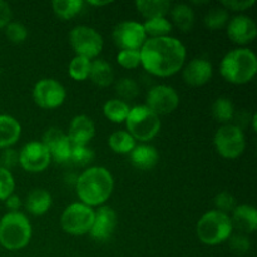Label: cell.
<instances>
[{"label": "cell", "instance_id": "6da1fadb", "mask_svg": "<svg viewBox=\"0 0 257 257\" xmlns=\"http://www.w3.org/2000/svg\"><path fill=\"white\" fill-rule=\"evenodd\" d=\"M141 65L150 74L160 78L171 77L185 65L186 47L173 37L148 38L140 49Z\"/></svg>", "mask_w": 257, "mask_h": 257}, {"label": "cell", "instance_id": "7a4b0ae2", "mask_svg": "<svg viewBox=\"0 0 257 257\" xmlns=\"http://www.w3.org/2000/svg\"><path fill=\"white\" fill-rule=\"evenodd\" d=\"M77 195L82 203L94 207L103 206L110 197L114 188V180L109 170L94 166L83 171L75 182Z\"/></svg>", "mask_w": 257, "mask_h": 257}, {"label": "cell", "instance_id": "3957f363", "mask_svg": "<svg viewBox=\"0 0 257 257\" xmlns=\"http://www.w3.org/2000/svg\"><path fill=\"white\" fill-rule=\"evenodd\" d=\"M220 73L223 79L231 84H247L257 73L256 54L247 48L231 50L221 60Z\"/></svg>", "mask_w": 257, "mask_h": 257}, {"label": "cell", "instance_id": "277c9868", "mask_svg": "<svg viewBox=\"0 0 257 257\" xmlns=\"http://www.w3.org/2000/svg\"><path fill=\"white\" fill-rule=\"evenodd\" d=\"M32 238V225L22 212H8L0 218V245L9 251L27 247Z\"/></svg>", "mask_w": 257, "mask_h": 257}, {"label": "cell", "instance_id": "5b68a950", "mask_svg": "<svg viewBox=\"0 0 257 257\" xmlns=\"http://www.w3.org/2000/svg\"><path fill=\"white\" fill-rule=\"evenodd\" d=\"M232 222L227 213L212 210L202 215L196 226L198 240L208 246L223 243L232 236Z\"/></svg>", "mask_w": 257, "mask_h": 257}, {"label": "cell", "instance_id": "8992f818", "mask_svg": "<svg viewBox=\"0 0 257 257\" xmlns=\"http://www.w3.org/2000/svg\"><path fill=\"white\" fill-rule=\"evenodd\" d=\"M128 133L135 140L147 142L153 140L161 130V120L147 105H136L131 108L125 119Z\"/></svg>", "mask_w": 257, "mask_h": 257}, {"label": "cell", "instance_id": "52a82bcc", "mask_svg": "<svg viewBox=\"0 0 257 257\" xmlns=\"http://www.w3.org/2000/svg\"><path fill=\"white\" fill-rule=\"evenodd\" d=\"M94 210L82 202L68 206L60 216L63 231L72 236H83L89 233L94 222Z\"/></svg>", "mask_w": 257, "mask_h": 257}, {"label": "cell", "instance_id": "ba28073f", "mask_svg": "<svg viewBox=\"0 0 257 257\" xmlns=\"http://www.w3.org/2000/svg\"><path fill=\"white\" fill-rule=\"evenodd\" d=\"M69 43L75 54L87 59H94L103 50V38L94 28L77 25L69 33Z\"/></svg>", "mask_w": 257, "mask_h": 257}, {"label": "cell", "instance_id": "9c48e42d", "mask_svg": "<svg viewBox=\"0 0 257 257\" xmlns=\"http://www.w3.org/2000/svg\"><path fill=\"white\" fill-rule=\"evenodd\" d=\"M216 151L223 158L235 160L243 153L246 138L242 128L236 124H225L220 127L213 138Z\"/></svg>", "mask_w": 257, "mask_h": 257}, {"label": "cell", "instance_id": "30bf717a", "mask_svg": "<svg viewBox=\"0 0 257 257\" xmlns=\"http://www.w3.org/2000/svg\"><path fill=\"white\" fill-rule=\"evenodd\" d=\"M67 92L62 83L53 78H44L35 83L33 88V99L43 109H55L64 103Z\"/></svg>", "mask_w": 257, "mask_h": 257}, {"label": "cell", "instance_id": "8fae6325", "mask_svg": "<svg viewBox=\"0 0 257 257\" xmlns=\"http://www.w3.org/2000/svg\"><path fill=\"white\" fill-rule=\"evenodd\" d=\"M18 162L23 170L32 173L43 172L52 162L48 148L40 141H32L22 147L18 153Z\"/></svg>", "mask_w": 257, "mask_h": 257}, {"label": "cell", "instance_id": "7c38bea8", "mask_svg": "<svg viewBox=\"0 0 257 257\" xmlns=\"http://www.w3.org/2000/svg\"><path fill=\"white\" fill-rule=\"evenodd\" d=\"M112 37L114 44L120 50H140L147 39L143 25L133 20L115 25Z\"/></svg>", "mask_w": 257, "mask_h": 257}, {"label": "cell", "instance_id": "4fadbf2b", "mask_svg": "<svg viewBox=\"0 0 257 257\" xmlns=\"http://www.w3.org/2000/svg\"><path fill=\"white\" fill-rule=\"evenodd\" d=\"M178 104H180V97L177 92L170 85L160 84L148 90L145 105H147L153 113L160 117L175 112Z\"/></svg>", "mask_w": 257, "mask_h": 257}, {"label": "cell", "instance_id": "5bb4252c", "mask_svg": "<svg viewBox=\"0 0 257 257\" xmlns=\"http://www.w3.org/2000/svg\"><path fill=\"white\" fill-rule=\"evenodd\" d=\"M40 142L48 148L52 161L59 165L70 163V155L74 145L60 128L52 127L45 131Z\"/></svg>", "mask_w": 257, "mask_h": 257}, {"label": "cell", "instance_id": "9a60e30c", "mask_svg": "<svg viewBox=\"0 0 257 257\" xmlns=\"http://www.w3.org/2000/svg\"><path fill=\"white\" fill-rule=\"evenodd\" d=\"M94 213V222L89 231L90 237L97 242H107L117 227V213L109 206H100Z\"/></svg>", "mask_w": 257, "mask_h": 257}, {"label": "cell", "instance_id": "2e32d148", "mask_svg": "<svg viewBox=\"0 0 257 257\" xmlns=\"http://www.w3.org/2000/svg\"><path fill=\"white\" fill-rule=\"evenodd\" d=\"M227 35L233 43L246 45L252 43L257 37V25L252 18L247 15H237L227 24Z\"/></svg>", "mask_w": 257, "mask_h": 257}, {"label": "cell", "instance_id": "e0dca14e", "mask_svg": "<svg viewBox=\"0 0 257 257\" xmlns=\"http://www.w3.org/2000/svg\"><path fill=\"white\" fill-rule=\"evenodd\" d=\"M182 78L191 87H202L207 84L213 75L212 64L203 58H195L182 68Z\"/></svg>", "mask_w": 257, "mask_h": 257}, {"label": "cell", "instance_id": "ac0fdd59", "mask_svg": "<svg viewBox=\"0 0 257 257\" xmlns=\"http://www.w3.org/2000/svg\"><path fill=\"white\" fill-rule=\"evenodd\" d=\"M67 136L74 146H88L95 136L94 122L85 114L77 115L70 122Z\"/></svg>", "mask_w": 257, "mask_h": 257}, {"label": "cell", "instance_id": "d6986e66", "mask_svg": "<svg viewBox=\"0 0 257 257\" xmlns=\"http://www.w3.org/2000/svg\"><path fill=\"white\" fill-rule=\"evenodd\" d=\"M231 222L232 227L243 233H252L257 228V211L251 205L236 206L232 211Z\"/></svg>", "mask_w": 257, "mask_h": 257}, {"label": "cell", "instance_id": "ffe728a7", "mask_svg": "<svg viewBox=\"0 0 257 257\" xmlns=\"http://www.w3.org/2000/svg\"><path fill=\"white\" fill-rule=\"evenodd\" d=\"M131 163L141 171H150L158 163L157 150L150 145H138L130 153Z\"/></svg>", "mask_w": 257, "mask_h": 257}, {"label": "cell", "instance_id": "44dd1931", "mask_svg": "<svg viewBox=\"0 0 257 257\" xmlns=\"http://www.w3.org/2000/svg\"><path fill=\"white\" fill-rule=\"evenodd\" d=\"M52 207V196L47 190L35 188L25 198V208L34 216H43Z\"/></svg>", "mask_w": 257, "mask_h": 257}, {"label": "cell", "instance_id": "7402d4cb", "mask_svg": "<svg viewBox=\"0 0 257 257\" xmlns=\"http://www.w3.org/2000/svg\"><path fill=\"white\" fill-rule=\"evenodd\" d=\"M22 135V127L14 117L0 114V148H9L15 145Z\"/></svg>", "mask_w": 257, "mask_h": 257}, {"label": "cell", "instance_id": "603a6c76", "mask_svg": "<svg viewBox=\"0 0 257 257\" xmlns=\"http://www.w3.org/2000/svg\"><path fill=\"white\" fill-rule=\"evenodd\" d=\"M89 79L97 87L107 88L114 82V70L112 65L105 60L95 59L90 64Z\"/></svg>", "mask_w": 257, "mask_h": 257}, {"label": "cell", "instance_id": "cb8c5ba5", "mask_svg": "<svg viewBox=\"0 0 257 257\" xmlns=\"http://www.w3.org/2000/svg\"><path fill=\"white\" fill-rule=\"evenodd\" d=\"M136 7L141 15L148 20L153 18H166L171 10V3L168 0H137Z\"/></svg>", "mask_w": 257, "mask_h": 257}, {"label": "cell", "instance_id": "d4e9b609", "mask_svg": "<svg viewBox=\"0 0 257 257\" xmlns=\"http://www.w3.org/2000/svg\"><path fill=\"white\" fill-rule=\"evenodd\" d=\"M171 17L176 27L182 32H190L195 24V12L188 4H176L171 7Z\"/></svg>", "mask_w": 257, "mask_h": 257}, {"label": "cell", "instance_id": "484cf974", "mask_svg": "<svg viewBox=\"0 0 257 257\" xmlns=\"http://www.w3.org/2000/svg\"><path fill=\"white\" fill-rule=\"evenodd\" d=\"M109 147L118 155H130L136 147V140L127 131H115L109 136Z\"/></svg>", "mask_w": 257, "mask_h": 257}, {"label": "cell", "instance_id": "4316f807", "mask_svg": "<svg viewBox=\"0 0 257 257\" xmlns=\"http://www.w3.org/2000/svg\"><path fill=\"white\" fill-rule=\"evenodd\" d=\"M212 115L218 123L225 124H230L235 119V105L231 102V99L226 97H221L213 102L212 108Z\"/></svg>", "mask_w": 257, "mask_h": 257}, {"label": "cell", "instance_id": "83f0119b", "mask_svg": "<svg viewBox=\"0 0 257 257\" xmlns=\"http://www.w3.org/2000/svg\"><path fill=\"white\" fill-rule=\"evenodd\" d=\"M83 5L82 0H54L52 2V9L58 18L69 20L79 14Z\"/></svg>", "mask_w": 257, "mask_h": 257}, {"label": "cell", "instance_id": "f1b7e54d", "mask_svg": "<svg viewBox=\"0 0 257 257\" xmlns=\"http://www.w3.org/2000/svg\"><path fill=\"white\" fill-rule=\"evenodd\" d=\"M131 107L127 102H123L120 99H109L103 105V113L113 123H123L125 122L130 113Z\"/></svg>", "mask_w": 257, "mask_h": 257}, {"label": "cell", "instance_id": "f546056e", "mask_svg": "<svg viewBox=\"0 0 257 257\" xmlns=\"http://www.w3.org/2000/svg\"><path fill=\"white\" fill-rule=\"evenodd\" d=\"M142 25L146 35H150L151 38L170 37V33L172 32L173 28L172 23L167 18H153L146 20Z\"/></svg>", "mask_w": 257, "mask_h": 257}, {"label": "cell", "instance_id": "4dcf8cb0", "mask_svg": "<svg viewBox=\"0 0 257 257\" xmlns=\"http://www.w3.org/2000/svg\"><path fill=\"white\" fill-rule=\"evenodd\" d=\"M90 64H92V60L87 59L84 57H80V55H75L70 60L69 67H68L69 77L72 79L77 80V82H83V80L88 79L89 78Z\"/></svg>", "mask_w": 257, "mask_h": 257}, {"label": "cell", "instance_id": "1f68e13d", "mask_svg": "<svg viewBox=\"0 0 257 257\" xmlns=\"http://www.w3.org/2000/svg\"><path fill=\"white\" fill-rule=\"evenodd\" d=\"M228 23V12L223 7H216L208 10L205 17V25L211 30H220Z\"/></svg>", "mask_w": 257, "mask_h": 257}, {"label": "cell", "instance_id": "d6a6232c", "mask_svg": "<svg viewBox=\"0 0 257 257\" xmlns=\"http://www.w3.org/2000/svg\"><path fill=\"white\" fill-rule=\"evenodd\" d=\"M115 93L120 100H133L140 93V87L131 78H122L115 84Z\"/></svg>", "mask_w": 257, "mask_h": 257}, {"label": "cell", "instance_id": "836d02e7", "mask_svg": "<svg viewBox=\"0 0 257 257\" xmlns=\"http://www.w3.org/2000/svg\"><path fill=\"white\" fill-rule=\"evenodd\" d=\"M94 157V152L88 146H73L72 155H70V163L84 167V166L90 165Z\"/></svg>", "mask_w": 257, "mask_h": 257}, {"label": "cell", "instance_id": "e575fe53", "mask_svg": "<svg viewBox=\"0 0 257 257\" xmlns=\"http://www.w3.org/2000/svg\"><path fill=\"white\" fill-rule=\"evenodd\" d=\"M5 35L14 44H20L28 37V29L19 22H10L5 27Z\"/></svg>", "mask_w": 257, "mask_h": 257}, {"label": "cell", "instance_id": "d590c367", "mask_svg": "<svg viewBox=\"0 0 257 257\" xmlns=\"http://www.w3.org/2000/svg\"><path fill=\"white\" fill-rule=\"evenodd\" d=\"M15 181L9 170L0 167V201H5L14 193Z\"/></svg>", "mask_w": 257, "mask_h": 257}, {"label": "cell", "instance_id": "8d00e7d4", "mask_svg": "<svg viewBox=\"0 0 257 257\" xmlns=\"http://www.w3.org/2000/svg\"><path fill=\"white\" fill-rule=\"evenodd\" d=\"M117 62L125 69H136L141 65L140 50H120L117 55Z\"/></svg>", "mask_w": 257, "mask_h": 257}, {"label": "cell", "instance_id": "74e56055", "mask_svg": "<svg viewBox=\"0 0 257 257\" xmlns=\"http://www.w3.org/2000/svg\"><path fill=\"white\" fill-rule=\"evenodd\" d=\"M215 206L217 211L228 215V212H232L235 210L237 203H236V198L230 192L222 191L215 197Z\"/></svg>", "mask_w": 257, "mask_h": 257}, {"label": "cell", "instance_id": "f35d334b", "mask_svg": "<svg viewBox=\"0 0 257 257\" xmlns=\"http://www.w3.org/2000/svg\"><path fill=\"white\" fill-rule=\"evenodd\" d=\"M230 241V248L235 253H246L250 251L251 248V242H250V238L245 235H235V236H231L228 238Z\"/></svg>", "mask_w": 257, "mask_h": 257}, {"label": "cell", "instance_id": "ab89813d", "mask_svg": "<svg viewBox=\"0 0 257 257\" xmlns=\"http://www.w3.org/2000/svg\"><path fill=\"white\" fill-rule=\"evenodd\" d=\"M255 4V0H222L221 2V5L226 10H232V12H243Z\"/></svg>", "mask_w": 257, "mask_h": 257}, {"label": "cell", "instance_id": "60d3db41", "mask_svg": "<svg viewBox=\"0 0 257 257\" xmlns=\"http://www.w3.org/2000/svg\"><path fill=\"white\" fill-rule=\"evenodd\" d=\"M18 162V153L12 148H5L3 153L0 155V167L9 170L17 166Z\"/></svg>", "mask_w": 257, "mask_h": 257}, {"label": "cell", "instance_id": "b9f144b4", "mask_svg": "<svg viewBox=\"0 0 257 257\" xmlns=\"http://www.w3.org/2000/svg\"><path fill=\"white\" fill-rule=\"evenodd\" d=\"M12 9L7 2L0 0V29L7 27L12 22Z\"/></svg>", "mask_w": 257, "mask_h": 257}, {"label": "cell", "instance_id": "7bdbcfd3", "mask_svg": "<svg viewBox=\"0 0 257 257\" xmlns=\"http://www.w3.org/2000/svg\"><path fill=\"white\" fill-rule=\"evenodd\" d=\"M5 207L9 210V212H18L19 208L22 207V201H20L19 196L14 195V193L12 196H9L5 200Z\"/></svg>", "mask_w": 257, "mask_h": 257}, {"label": "cell", "instance_id": "ee69618b", "mask_svg": "<svg viewBox=\"0 0 257 257\" xmlns=\"http://www.w3.org/2000/svg\"><path fill=\"white\" fill-rule=\"evenodd\" d=\"M110 2H89L90 5H94V7H103V5H108Z\"/></svg>", "mask_w": 257, "mask_h": 257}, {"label": "cell", "instance_id": "f6af8a7d", "mask_svg": "<svg viewBox=\"0 0 257 257\" xmlns=\"http://www.w3.org/2000/svg\"><path fill=\"white\" fill-rule=\"evenodd\" d=\"M0 73H2V72H0Z\"/></svg>", "mask_w": 257, "mask_h": 257}]
</instances>
